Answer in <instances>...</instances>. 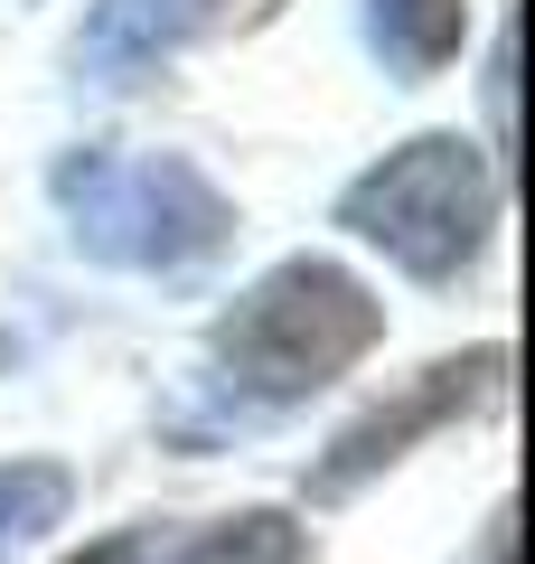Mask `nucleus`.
<instances>
[{"label": "nucleus", "instance_id": "nucleus-9", "mask_svg": "<svg viewBox=\"0 0 535 564\" xmlns=\"http://www.w3.org/2000/svg\"><path fill=\"white\" fill-rule=\"evenodd\" d=\"M273 10H282V0H217L226 29H254V20H273Z\"/></svg>", "mask_w": 535, "mask_h": 564}, {"label": "nucleus", "instance_id": "nucleus-6", "mask_svg": "<svg viewBox=\"0 0 535 564\" xmlns=\"http://www.w3.org/2000/svg\"><path fill=\"white\" fill-rule=\"evenodd\" d=\"M460 29H470V0H367V39L395 76H441L460 57Z\"/></svg>", "mask_w": 535, "mask_h": 564}, {"label": "nucleus", "instance_id": "nucleus-7", "mask_svg": "<svg viewBox=\"0 0 535 564\" xmlns=\"http://www.w3.org/2000/svg\"><path fill=\"white\" fill-rule=\"evenodd\" d=\"M301 555H310V545H301V527L282 518V508H244V518H226V527H198L170 564H301Z\"/></svg>", "mask_w": 535, "mask_h": 564}, {"label": "nucleus", "instance_id": "nucleus-12", "mask_svg": "<svg viewBox=\"0 0 535 564\" xmlns=\"http://www.w3.org/2000/svg\"><path fill=\"white\" fill-rule=\"evenodd\" d=\"M0 358H10V339H0Z\"/></svg>", "mask_w": 535, "mask_h": 564}, {"label": "nucleus", "instance_id": "nucleus-4", "mask_svg": "<svg viewBox=\"0 0 535 564\" xmlns=\"http://www.w3.org/2000/svg\"><path fill=\"white\" fill-rule=\"evenodd\" d=\"M498 377H507V348H470V358L423 367L404 395H385L376 414H357L348 433L329 443V462L310 470V499H348L357 480H376L385 462H404V443H423L433 423H451V414H470V404H489Z\"/></svg>", "mask_w": 535, "mask_h": 564}, {"label": "nucleus", "instance_id": "nucleus-5", "mask_svg": "<svg viewBox=\"0 0 535 564\" xmlns=\"http://www.w3.org/2000/svg\"><path fill=\"white\" fill-rule=\"evenodd\" d=\"M198 20H207L198 0H95V20H85V39H76V66L95 85H141Z\"/></svg>", "mask_w": 535, "mask_h": 564}, {"label": "nucleus", "instance_id": "nucleus-8", "mask_svg": "<svg viewBox=\"0 0 535 564\" xmlns=\"http://www.w3.org/2000/svg\"><path fill=\"white\" fill-rule=\"evenodd\" d=\"M66 499H76V480H66L57 462H0V555L29 536H47V527L66 518Z\"/></svg>", "mask_w": 535, "mask_h": 564}, {"label": "nucleus", "instance_id": "nucleus-1", "mask_svg": "<svg viewBox=\"0 0 535 564\" xmlns=\"http://www.w3.org/2000/svg\"><path fill=\"white\" fill-rule=\"evenodd\" d=\"M57 207H66L85 254L122 263V273H188V263H207L236 236V207L178 151H141V161H122V151H66Z\"/></svg>", "mask_w": 535, "mask_h": 564}, {"label": "nucleus", "instance_id": "nucleus-3", "mask_svg": "<svg viewBox=\"0 0 535 564\" xmlns=\"http://www.w3.org/2000/svg\"><path fill=\"white\" fill-rule=\"evenodd\" d=\"M489 217H498V180L460 132H423L404 151H385L367 180H348L338 198V226L404 263L414 282H451L460 263L489 245Z\"/></svg>", "mask_w": 535, "mask_h": 564}, {"label": "nucleus", "instance_id": "nucleus-10", "mask_svg": "<svg viewBox=\"0 0 535 564\" xmlns=\"http://www.w3.org/2000/svg\"><path fill=\"white\" fill-rule=\"evenodd\" d=\"M66 564H141V536H103L95 555H66Z\"/></svg>", "mask_w": 535, "mask_h": 564}, {"label": "nucleus", "instance_id": "nucleus-2", "mask_svg": "<svg viewBox=\"0 0 535 564\" xmlns=\"http://www.w3.org/2000/svg\"><path fill=\"white\" fill-rule=\"evenodd\" d=\"M376 329H385V302L357 273H338L319 254H292L217 321V358H226V377L244 395L292 404L310 386H329L338 367H357L376 348Z\"/></svg>", "mask_w": 535, "mask_h": 564}, {"label": "nucleus", "instance_id": "nucleus-11", "mask_svg": "<svg viewBox=\"0 0 535 564\" xmlns=\"http://www.w3.org/2000/svg\"><path fill=\"white\" fill-rule=\"evenodd\" d=\"M489 564H507V518H498V527H489Z\"/></svg>", "mask_w": 535, "mask_h": 564}]
</instances>
